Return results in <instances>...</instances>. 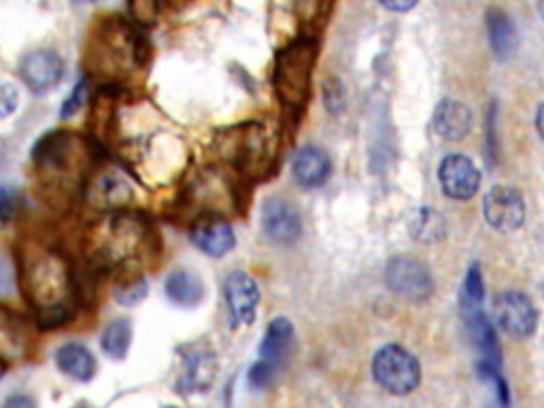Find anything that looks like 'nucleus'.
Returning a JSON list of instances; mask_svg holds the SVG:
<instances>
[{
  "label": "nucleus",
  "instance_id": "obj_32",
  "mask_svg": "<svg viewBox=\"0 0 544 408\" xmlns=\"http://www.w3.org/2000/svg\"><path fill=\"white\" fill-rule=\"evenodd\" d=\"M13 209H15L13 196L5 190V187H0V228H5L9 224L13 217Z\"/></svg>",
  "mask_w": 544,
  "mask_h": 408
},
{
  "label": "nucleus",
  "instance_id": "obj_34",
  "mask_svg": "<svg viewBox=\"0 0 544 408\" xmlns=\"http://www.w3.org/2000/svg\"><path fill=\"white\" fill-rule=\"evenodd\" d=\"M5 408H37V402H34L30 396L26 394H15L11 398H7Z\"/></svg>",
  "mask_w": 544,
  "mask_h": 408
},
{
  "label": "nucleus",
  "instance_id": "obj_23",
  "mask_svg": "<svg viewBox=\"0 0 544 408\" xmlns=\"http://www.w3.org/2000/svg\"><path fill=\"white\" fill-rule=\"evenodd\" d=\"M166 296L179 306H196L204 298V283L190 270H175L166 279Z\"/></svg>",
  "mask_w": 544,
  "mask_h": 408
},
{
  "label": "nucleus",
  "instance_id": "obj_8",
  "mask_svg": "<svg viewBox=\"0 0 544 408\" xmlns=\"http://www.w3.org/2000/svg\"><path fill=\"white\" fill-rule=\"evenodd\" d=\"M224 145L226 160L245 175H262L272 162V139L262 124H247L230 132Z\"/></svg>",
  "mask_w": 544,
  "mask_h": 408
},
{
  "label": "nucleus",
  "instance_id": "obj_1",
  "mask_svg": "<svg viewBox=\"0 0 544 408\" xmlns=\"http://www.w3.org/2000/svg\"><path fill=\"white\" fill-rule=\"evenodd\" d=\"M24 298L37 313L41 328H56L75 315L77 281L58 251L34 247L22 255Z\"/></svg>",
  "mask_w": 544,
  "mask_h": 408
},
{
  "label": "nucleus",
  "instance_id": "obj_2",
  "mask_svg": "<svg viewBox=\"0 0 544 408\" xmlns=\"http://www.w3.org/2000/svg\"><path fill=\"white\" fill-rule=\"evenodd\" d=\"M92 260L100 268H126L149 258L153 234L139 215L119 213L100 224L90 236Z\"/></svg>",
  "mask_w": 544,
  "mask_h": 408
},
{
  "label": "nucleus",
  "instance_id": "obj_16",
  "mask_svg": "<svg viewBox=\"0 0 544 408\" xmlns=\"http://www.w3.org/2000/svg\"><path fill=\"white\" fill-rule=\"evenodd\" d=\"M192 243L211 258H224L236 245L234 228L224 217L202 215L192 226Z\"/></svg>",
  "mask_w": 544,
  "mask_h": 408
},
{
  "label": "nucleus",
  "instance_id": "obj_36",
  "mask_svg": "<svg viewBox=\"0 0 544 408\" xmlns=\"http://www.w3.org/2000/svg\"><path fill=\"white\" fill-rule=\"evenodd\" d=\"M536 126H538L540 136H542V139H544V105H540V109H538V115H536Z\"/></svg>",
  "mask_w": 544,
  "mask_h": 408
},
{
  "label": "nucleus",
  "instance_id": "obj_33",
  "mask_svg": "<svg viewBox=\"0 0 544 408\" xmlns=\"http://www.w3.org/2000/svg\"><path fill=\"white\" fill-rule=\"evenodd\" d=\"M11 287V268L3 253H0V296L7 294Z\"/></svg>",
  "mask_w": 544,
  "mask_h": 408
},
{
  "label": "nucleus",
  "instance_id": "obj_30",
  "mask_svg": "<svg viewBox=\"0 0 544 408\" xmlns=\"http://www.w3.org/2000/svg\"><path fill=\"white\" fill-rule=\"evenodd\" d=\"M17 102H20V94L13 88L9 81L0 79V119H5L15 113Z\"/></svg>",
  "mask_w": 544,
  "mask_h": 408
},
{
  "label": "nucleus",
  "instance_id": "obj_20",
  "mask_svg": "<svg viewBox=\"0 0 544 408\" xmlns=\"http://www.w3.org/2000/svg\"><path fill=\"white\" fill-rule=\"evenodd\" d=\"M487 34L491 51L500 60L508 58L519 45V30L506 11L489 9L487 11Z\"/></svg>",
  "mask_w": 544,
  "mask_h": 408
},
{
  "label": "nucleus",
  "instance_id": "obj_22",
  "mask_svg": "<svg viewBox=\"0 0 544 408\" xmlns=\"http://www.w3.org/2000/svg\"><path fill=\"white\" fill-rule=\"evenodd\" d=\"M56 364L66 377L77 381H90L96 372V360L88 347L79 343H68L58 349Z\"/></svg>",
  "mask_w": 544,
  "mask_h": 408
},
{
  "label": "nucleus",
  "instance_id": "obj_3",
  "mask_svg": "<svg viewBox=\"0 0 544 408\" xmlns=\"http://www.w3.org/2000/svg\"><path fill=\"white\" fill-rule=\"evenodd\" d=\"M90 162V149L71 132L45 134L34 147V168L45 187L66 192L79 183Z\"/></svg>",
  "mask_w": 544,
  "mask_h": 408
},
{
  "label": "nucleus",
  "instance_id": "obj_17",
  "mask_svg": "<svg viewBox=\"0 0 544 408\" xmlns=\"http://www.w3.org/2000/svg\"><path fill=\"white\" fill-rule=\"evenodd\" d=\"M215 355L204 347H192L183 351V374L179 381V389L185 394H194V391H207L215 381Z\"/></svg>",
  "mask_w": 544,
  "mask_h": 408
},
{
  "label": "nucleus",
  "instance_id": "obj_9",
  "mask_svg": "<svg viewBox=\"0 0 544 408\" xmlns=\"http://www.w3.org/2000/svg\"><path fill=\"white\" fill-rule=\"evenodd\" d=\"M493 319L508 336L527 338L536 332L538 311L530 296L519 289H506L493 300Z\"/></svg>",
  "mask_w": 544,
  "mask_h": 408
},
{
  "label": "nucleus",
  "instance_id": "obj_35",
  "mask_svg": "<svg viewBox=\"0 0 544 408\" xmlns=\"http://www.w3.org/2000/svg\"><path fill=\"white\" fill-rule=\"evenodd\" d=\"M385 9L389 11H411L413 7H417V3L413 0V3H408V0H404V3H383Z\"/></svg>",
  "mask_w": 544,
  "mask_h": 408
},
{
  "label": "nucleus",
  "instance_id": "obj_18",
  "mask_svg": "<svg viewBox=\"0 0 544 408\" xmlns=\"http://www.w3.org/2000/svg\"><path fill=\"white\" fill-rule=\"evenodd\" d=\"M432 126L442 139L462 141L472 130V111L464 105V102L445 98L438 102L432 117Z\"/></svg>",
  "mask_w": 544,
  "mask_h": 408
},
{
  "label": "nucleus",
  "instance_id": "obj_19",
  "mask_svg": "<svg viewBox=\"0 0 544 408\" xmlns=\"http://www.w3.org/2000/svg\"><path fill=\"white\" fill-rule=\"evenodd\" d=\"M330 173H332V162L323 149L315 145H306L296 153L294 179L302 187H306V190H313V187L326 183Z\"/></svg>",
  "mask_w": 544,
  "mask_h": 408
},
{
  "label": "nucleus",
  "instance_id": "obj_21",
  "mask_svg": "<svg viewBox=\"0 0 544 408\" xmlns=\"http://www.w3.org/2000/svg\"><path fill=\"white\" fill-rule=\"evenodd\" d=\"M92 202L100 209H117L130 202L132 190L128 181L117 173H105L100 175L94 185L90 187Z\"/></svg>",
  "mask_w": 544,
  "mask_h": 408
},
{
  "label": "nucleus",
  "instance_id": "obj_13",
  "mask_svg": "<svg viewBox=\"0 0 544 408\" xmlns=\"http://www.w3.org/2000/svg\"><path fill=\"white\" fill-rule=\"evenodd\" d=\"M224 296L234 326H251L258 313L260 289L247 272L234 270L224 281Z\"/></svg>",
  "mask_w": 544,
  "mask_h": 408
},
{
  "label": "nucleus",
  "instance_id": "obj_37",
  "mask_svg": "<svg viewBox=\"0 0 544 408\" xmlns=\"http://www.w3.org/2000/svg\"><path fill=\"white\" fill-rule=\"evenodd\" d=\"M538 9H540V13H542V17H544V3H542Z\"/></svg>",
  "mask_w": 544,
  "mask_h": 408
},
{
  "label": "nucleus",
  "instance_id": "obj_6",
  "mask_svg": "<svg viewBox=\"0 0 544 408\" xmlns=\"http://www.w3.org/2000/svg\"><path fill=\"white\" fill-rule=\"evenodd\" d=\"M372 377L387 394L408 396L421 383V366L408 349L400 345H385L372 357Z\"/></svg>",
  "mask_w": 544,
  "mask_h": 408
},
{
  "label": "nucleus",
  "instance_id": "obj_15",
  "mask_svg": "<svg viewBox=\"0 0 544 408\" xmlns=\"http://www.w3.org/2000/svg\"><path fill=\"white\" fill-rule=\"evenodd\" d=\"M262 228L279 245H292L302 234L300 213L285 198H268L262 209Z\"/></svg>",
  "mask_w": 544,
  "mask_h": 408
},
{
  "label": "nucleus",
  "instance_id": "obj_24",
  "mask_svg": "<svg viewBox=\"0 0 544 408\" xmlns=\"http://www.w3.org/2000/svg\"><path fill=\"white\" fill-rule=\"evenodd\" d=\"M28 340V330L24 321L15 313L0 311V362L5 360L3 355H13L22 351L24 343Z\"/></svg>",
  "mask_w": 544,
  "mask_h": 408
},
{
  "label": "nucleus",
  "instance_id": "obj_29",
  "mask_svg": "<svg viewBox=\"0 0 544 408\" xmlns=\"http://www.w3.org/2000/svg\"><path fill=\"white\" fill-rule=\"evenodd\" d=\"M145 296H147V281L141 275L126 279L122 285L115 287V300L126 304V306L139 304Z\"/></svg>",
  "mask_w": 544,
  "mask_h": 408
},
{
  "label": "nucleus",
  "instance_id": "obj_28",
  "mask_svg": "<svg viewBox=\"0 0 544 408\" xmlns=\"http://www.w3.org/2000/svg\"><path fill=\"white\" fill-rule=\"evenodd\" d=\"M485 302V283L479 264H474L464 279L462 296H459V309L462 306H483Z\"/></svg>",
  "mask_w": 544,
  "mask_h": 408
},
{
  "label": "nucleus",
  "instance_id": "obj_5",
  "mask_svg": "<svg viewBox=\"0 0 544 408\" xmlns=\"http://www.w3.org/2000/svg\"><path fill=\"white\" fill-rule=\"evenodd\" d=\"M92 71L117 77L145 62V43L130 24L109 20L92 34Z\"/></svg>",
  "mask_w": 544,
  "mask_h": 408
},
{
  "label": "nucleus",
  "instance_id": "obj_11",
  "mask_svg": "<svg viewBox=\"0 0 544 408\" xmlns=\"http://www.w3.org/2000/svg\"><path fill=\"white\" fill-rule=\"evenodd\" d=\"M483 211L487 224L504 234L515 232L525 221V202L523 196L510 185L491 187L483 200Z\"/></svg>",
  "mask_w": 544,
  "mask_h": 408
},
{
  "label": "nucleus",
  "instance_id": "obj_14",
  "mask_svg": "<svg viewBox=\"0 0 544 408\" xmlns=\"http://www.w3.org/2000/svg\"><path fill=\"white\" fill-rule=\"evenodd\" d=\"M20 77L34 94H45L54 90L64 77V62L51 49L30 51L20 62Z\"/></svg>",
  "mask_w": 544,
  "mask_h": 408
},
{
  "label": "nucleus",
  "instance_id": "obj_26",
  "mask_svg": "<svg viewBox=\"0 0 544 408\" xmlns=\"http://www.w3.org/2000/svg\"><path fill=\"white\" fill-rule=\"evenodd\" d=\"M408 230L415 236V241L436 243L445 236V217L432 209H419L408 221Z\"/></svg>",
  "mask_w": 544,
  "mask_h": 408
},
{
  "label": "nucleus",
  "instance_id": "obj_12",
  "mask_svg": "<svg viewBox=\"0 0 544 408\" xmlns=\"http://www.w3.org/2000/svg\"><path fill=\"white\" fill-rule=\"evenodd\" d=\"M438 181L449 198L470 200L481 187V170L462 153H451L438 166Z\"/></svg>",
  "mask_w": 544,
  "mask_h": 408
},
{
  "label": "nucleus",
  "instance_id": "obj_27",
  "mask_svg": "<svg viewBox=\"0 0 544 408\" xmlns=\"http://www.w3.org/2000/svg\"><path fill=\"white\" fill-rule=\"evenodd\" d=\"M479 379L487 385L489 391V408H510V391L502 377V370L498 366L476 364Z\"/></svg>",
  "mask_w": 544,
  "mask_h": 408
},
{
  "label": "nucleus",
  "instance_id": "obj_10",
  "mask_svg": "<svg viewBox=\"0 0 544 408\" xmlns=\"http://www.w3.org/2000/svg\"><path fill=\"white\" fill-rule=\"evenodd\" d=\"M385 281L391 292L411 302L428 300L434 292V279L430 270L421 262L398 255L391 260L385 270Z\"/></svg>",
  "mask_w": 544,
  "mask_h": 408
},
{
  "label": "nucleus",
  "instance_id": "obj_25",
  "mask_svg": "<svg viewBox=\"0 0 544 408\" xmlns=\"http://www.w3.org/2000/svg\"><path fill=\"white\" fill-rule=\"evenodd\" d=\"M130 340H132V326L128 319H115L102 332L100 345L102 351H105L113 360H124L128 349H130Z\"/></svg>",
  "mask_w": 544,
  "mask_h": 408
},
{
  "label": "nucleus",
  "instance_id": "obj_7",
  "mask_svg": "<svg viewBox=\"0 0 544 408\" xmlns=\"http://www.w3.org/2000/svg\"><path fill=\"white\" fill-rule=\"evenodd\" d=\"M294 347V326L285 317L270 321V326L262 338L260 360L253 364L249 372V383L253 389H268L275 383L277 374L285 368Z\"/></svg>",
  "mask_w": 544,
  "mask_h": 408
},
{
  "label": "nucleus",
  "instance_id": "obj_4",
  "mask_svg": "<svg viewBox=\"0 0 544 408\" xmlns=\"http://www.w3.org/2000/svg\"><path fill=\"white\" fill-rule=\"evenodd\" d=\"M317 62V41L300 37L277 54L272 83L279 100L289 111H302L311 94V77Z\"/></svg>",
  "mask_w": 544,
  "mask_h": 408
},
{
  "label": "nucleus",
  "instance_id": "obj_31",
  "mask_svg": "<svg viewBox=\"0 0 544 408\" xmlns=\"http://www.w3.org/2000/svg\"><path fill=\"white\" fill-rule=\"evenodd\" d=\"M85 94H88V81L83 79V81L77 85V88L73 90V94L68 96L66 102L62 105V117H71V115H75V113L81 109V105H83Z\"/></svg>",
  "mask_w": 544,
  "mask_h": 408
}]
</instances>
